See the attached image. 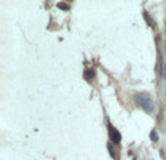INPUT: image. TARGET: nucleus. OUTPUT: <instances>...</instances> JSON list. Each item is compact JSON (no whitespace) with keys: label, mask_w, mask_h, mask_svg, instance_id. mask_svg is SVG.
Here are the masks:
<instances>
[{"label":"nucleus","mask_w":166,"mask_h":160,"mask_svg":"<svg viewBox=\"0 0 166 160\" xmlns=\"http://www.w3.org/2000/svg\"><path fill=\"white\" fill-rule=\"evenodd\" d=\"M150 137L153 138V141H157V132H156V131H151V134H150Z\"/></svg>","instance_id":"5"},{"label":"nucleus","mask_w":166,"mask_h":160,"mask_svg":"<svg viewBox=\"0 0 166 160\" xmlns=\"http://www.w3.org/2000/svg\"><path fill=\"white\" fill-rule=\"evenodd\" d=\"M93 74H95V73H93V70H86V73H84V77H86V79H92V77H93Z\"/></svg>","instance_id":"4"},{"label":"nucleus","mask_w":166,"mask_h":160,"mask_svg":"<svg viewBox=\"0 0 166 160\" xmlns=\"http://www.w3.org/2000/svg\"><path fill=\"white\" fill-rule=\"evenodd\" d=\"M57 7H60V9H63V10H68V9H70V6L66 4V3H58Z\"/></svg>","instance_id":"3"},{"label":"nucleus","mask_w":166,"mask_h":160,"mask_svg":"<svg viewBox=\"0 0 166 160\" xmlns=\"http://www.w3.org/2000/svg\"><path fill=\"white\" fill-rule=\"evenodd\" d=\"M135 101L140 104V106H143V108H146L147 111H150L149 108H147V105H151L153 106V102L149 99V96L147 95H144V93H141V95H137L135 96Z\"/></svg>","instance_id":"1"},{"label":"nucleus","mask_w":166,"mask_h":160,"mask_svg":"<svg viewBox=\"0 0 166 160\" xmlns=\"http://www.w3.org/2000/svg\"><path fill=\"white\" fill-rule=\"evenodd\" d=\"M109 138L112 140V143H115V144H119V141H121V134L116 131L112 125H109Z\"/></svg>","instance_id":"2"}]
</instances>
